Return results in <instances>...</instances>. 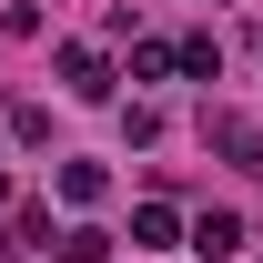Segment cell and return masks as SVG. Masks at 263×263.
Instances as JSON below:
<instances>
[{"instance_id": "1", "label": "cell", "mask_w": 263, "mask_h": 263, "mask_svg": "<svg viewBox=\"0 0 263 263\" xmlns=\"http://www.w3.org/2000/svg\"><path fill=\"white\" fill-rule=\"evenodd\" d=\"M202 142H213L233 172H263V122L253 111H202Z\"/></svg>"}, {"instance_id": "2", "label": "cell", "mask_w": 263, "mask_h": 263, "mask_svg": "<svg viewBox=\"0 0 263 263\" xmlns=\"http://www.w3.org/2000/svg\"><path fill=\"white\" fill-rule=\"evenodd\" d=\"M61 91H71V101H111V61H101L91 41H71V51H61Z\"/></svg>"}, {"instance_id": "3", "label": "cell", "mask_w": 263, "mask_h": 263, "mask_svg": "<svg viewBox=\"0 0 263 263\" xmlns=\"http://www.w3.org/2000/svg\"><path fill=\"white\" fill-rule=\"evenodd\" d=\"M233 243H243V213H202V223H193V253L233 263Z\"/></svg>"}, {"instance_id": "4", "label": "cell", "mask_w": 263, "mask_h": 263, "mask_svg": "<svg viewBox=\"0 0 263 263\" xmlns=\"http://www.w3.org/2000/svg\"><path fill=\"white\" fill-rule=\"evenodd\" d=\"M101 193H111L101 162H61V202H101Z\"/></svg>"}, {"instance_id": "5", "label": "cell", "mask_w": 263, "mask_h": 263, "mask_svg": "<svg viewBox=\"0 0 263 263\" xmlns=\"http://www.w3.org/2000/svg\"><path fill=\"white\" fill-rule=\"evenodd\" d=\"M172 233H182L172 202H142V213H132V243H172Z\"/></svg>"}, {"instance_id": "6", "label": "cell", "mask_w": 263, "mask_h": 263, "mask_svg": "<svg viewBox=\"0 0 263 263\" xmlns=\"http://www.w3.org/2000/svg\"><path fill=\"white\" fill-rule=\"evenodd\" d=\"M10 243H21V253H31V243H51V202H21V213H10Z\"/></svg>"}, {"instance_id": "7", "label": "cell", "mask_w": 263, "mask_h": 263, "mask_svg": "<svg viewBox=\"0 0 263 263\" xmlns=\"http://www.w3.org/2000/svg\"><path fill=\"white\" fill-rule=\"evenodd\" d=\"M51 253H61V263H101V253H111V233H91V223H81V233H61Z\"/></svg>"}, {"instance_id": "8", "label": "cell", "mask_w": 263, "mask_h": 263, "mask_svg": "<svg viewBox=\"0 0 263 263\" xmlns=\"http://www.w3.org/2000/svg\"><path fill=\"white\" fill-rule=\"evenodd\" d=\"M172 61L193 71V81H213V71H223V41H182V51H172Z\"/></svg>"}, {"instance_id": "9", "label": "cell", "mask_w": 263, "mask_h": 263, "mask_svg": "<svg viewBox=\"0 0 263 263\" xmlns=\"http://www.w3.org/2000/svg\"><path fill=\"white\" fill-rule=\"evenodd\" d=\"M0 202H10V172H0Z\"/></svg>"}]
</instances>
